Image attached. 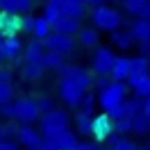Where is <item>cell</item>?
I'll use <instances>...</instances> for the list:
<instances>
[{
  "mask_svg": "<svg viewBox=\"0 0 150 150\" xmlns=\"http://www.w3.org/2000/svg\"><path fill=\"white\" fill-rule=\"evenodd\" d=\"M93 112H82L75 116V127H77V132L80 134H84V137H91V132H93Z\"/></svg>",
  "mask_w": 150,
  "mask_h": 150,
  "instance_id": "d6986e66",
  "label": "cell"
},
{
  "mask_svg": "<svg viewBox=\"0 0 150 150\" xmlns=\"http://www.w3.org/2000/svg\"><path fill=\"white\" fill-rule=\"evenodd\" d=\"M14 100V86L9 84H0V107H5V105H9Z\"/></svg>",
  "mask_w": 150,
  "mask_h": 150,
  "instance_id": "f546056e",
  "label": "cell"
},
{
  "mask_svg": "<svg viewBox=\"0 0 150 150\" xmlns=\"http://www.w3.org/2000/svg\"><path fill=\"white\" fill-rule=\"evenodd\" d=\"M43 73V66L41 64H25L23 66V77L25 80H39Z\"/></svg>",
  "mask_w": 150,
  "mask_h": 150,
  "instance_id": "f1b7e54d",
  "label": "cell"
},
{
  "mask_svg": "<svg viewBox=\"0 0 150 150\" xmlns=\"http://www.w3.org/2000/svg\"><path fill=\"white\" fill-rule=\"evenodd\" d=\"M114 132H116V121H114L112 116H109L107 112L96 114V118H93V132H91V137H93V139L100 143V141L112 139Z\"/></svg>",
  "mask_w": 150,
  "mask_h": 150,
  "instance_id": "8992f818",
  "label": "cell"
},
{
  "mask_svg": "<svg viewBox=\"0 0 150 150\" xmlns=\"http://www.w3.org/2000/svg\"><path fill=\"white\" fill-rule=\"evenodd\" d=\"M32 7H34V0H5V5L0 7V9L5 11H11V14H28V11H32Z\"/></svg>",
  "mask_w": 150,
  "mask_h": 150,
  "instance_id": "ffe728a7",
  "label": "cell"
},
{
  "mask_svg": "<svg viewBox=\"0 0 150 150\" xmlns=\"http://www.w3.org/2000/svg\"><path fill=\"white\" fill-rule=\"evenodd\" d=\"M123 7L137 18H150V0H123Z\"/></svg>",
  "mask_w": 150,
  "mask_h": 150,
  "instance_id": "9a60e30c",
  "label": "cell"
},
{
  "mask_svg": "<svg viewBox=\"0 0 150 150\" xmlns=\"http://www.w3.org/2000/svg\"><path fill=\"white\" fill-rule=\"evenodd\" d=\"M112 84H114V80L109 77V75H98V80H96V86H98L100 91H105V89H109Z\"/></svg>",
  "mask_w": 150,
  "mask_h": 150,
  "instance_id": "d590c367",
  "label": "cell"
},
{
  "mask_svg": "<svg viewBox=\"0 0 150 150\" xmlns=\"http://www.w3.org/2000/svg\"><path fill=\"white\" fill-rule=\"evenodd\" d=\"M130 62H132V57H116V64H114L112 73H109V77L114 82H127V77H130Z\"/></svg>",
  "mask_w": 150,
  "mask_h": 150,
  "instance_id": "2e32d148",
  "label": "cell"
},
{
  "mask_svg": "<svg viewBox=\"0 0 150 150\" xmlns=\"http://www.w3.org/2000/svg\"><path fill=\"white\" fill-rule=\"evenodd\" d=\"M84 93H86V89H82V86L77 84V82H73L71 77H62V80H59V98L64 100V105L77 109V107L82 105Z\"/></svg>",
  "mask_w": 150,
  "mask_h": 150,
  "instance_id": "5b68a950",
  "label": "cell"
},
{
  "mask_svg": "<svg viewBox=\"0 0 150 150\" xmlns=\"http://www.w3.org/2000/svg\"><path fill=\"white\" fill-rule=\"evenodd\" d=\"M114 64H116V55L112 52V48H96L93 62H91L96 75H109Z\"/></svg>",
  "mask_w": 150,
  "mask_h": 150,
  "instance_id": "52a82bcc",
  "label": "cell"
},
{
  "mask_svg": "<svg viewBox=\"0 0 150 150\" xmlns=\"http://www.w3.org/2000/svg\"><path fill=\"white\" fill-rule=\"evenodd\" d=\"M59 77H71V80L77 82L82 89H91V86H93V75H91V71H86L82 66H64V68L59 71Z\"/></svg>",
  "mask_w": 150,
  "mask_h": 150,
  "instance_id": "30bf717a",
  "label": "cell"
},
{
  "mask_svg": "<svg viewBox=\"0 0 150 150\" xmlns=\"http://www.w3.org/2000/svg\"><path fill=\"white\" fill-rule=\"evenodd\" d=\"M50 34H52V25H50V23H48L43 16H39V18H37V25H34V39L46 41Z\"/></svg>",
  "mask_w": 150,
  "mask_h": 150,
  "instance_id": "4316f807",
  "label": "cell"
},
{
  "mask_svg": "<svg viewBox=\"0 0 150 150\" xmlns=\"http://www.w3.org/2000/svg\"><path fill=\"white\" fill-rule=\"evenodd\" d=\"M112 41H114V46L127 50V48L134 46V41H137V39L132 37V32H127V30H116V32H112Z\"/></svg>",
  "mask_w": 150,
  "mask_h": 150,
  "instance_id": "7402d4cb",
  "label": "cell"
},
{
  "mask_svg": "<svg viewBox=\"0 0 150 150\" xmlns=\"http://www.w3.org/2000/svg\"><path fill=\"white\" fill-rule=\"evenodd\" d=\"M112 150H141V148L130 139H114L112 141Z\"/></svg>",
  "mask_w": 150,
  "mask_h": 150,
  "instance_id": "1f68e13d",
  "label": "cell"
},
{
  "mask_svg": "<svg viewBox=\"0 0 150 150\" xmlns=\"http://www.w3.org/2000/svg\"><path fill=\"white\" fill-rule=\"evenodd\" d=\"M64 14H66V16H73V18H77V21H82L86 16V5H80V2H71V0H66Z\"/></svg>",
  "mask_w": 150,
  "mask_h": 150,
  "instance_id": "484cf974",
  "label": "cell"
},
{
  "mask_svg": "<svg viewBox=\"0 0 150 150\" xmlns=\"http://www.w3.org/2000/svg\"><path fill=\"white\" fill-rule=\"evenodd\" d=\"M0 48L5 50L7 62H16V64H18V55H21V50H23V41L18 39V34H16V37H7L0 43Z\"/></svg>",
  "mask_w": 150,
  "mask_h": 150,
  "instance_id": "e0dca14e",
  "label": "cell"
},
{
  "mask_svg": "<svg viewBox=\"0 0 150 150\" xmlns=\"http://www.w3.org/2000/svg\"><path fill=\"white\" fill-rule=\"evenodd\" d=\"M46 5H52V7H57V9H62V11H64L66 0H46Z\"/></svg>",
  "mask_w": 150,
  "mask_h": 150,
  "instance_id": "60d3db41",
  "label": "cell"
},
{
  "mask_svg": "<svg viewBox=\"0 0 150 150\" xmlns=\"http://www.w3.org/2000/svg\"><path fill=\"white\" fill-rule=\"evenodd\" d=\"M18 141H14V139H7V141H0V150H18Z\"/></svg>",
  "mask_w": 150,
  "mask_h": 150,
  "instance_id": "74e56055",
  "label": "cell"
},
{
  "mask_svg": "<svg viewBox=\"0 0 150 150\" xmlns=\"http://www.w3.org/2000/svg\"><path fill=\"white\" fill-rule=\"evenodd\" d=\"M2 116L16 118L23 125H30L37 118H41V109H39L37 100H32V98H18V100H11L9 105L2 107Z\"/></svg>",
  "mask_w": 150,
  "mask_h": 150,
  "instance_id": "6da1fadb",
  "label": "cell"
},
{
  "mask_svg": "<svg viewBox=\"0 0 150 150\" xmlns=\"http://www.w3.org/2000/svg\"><path fill=\"white\" fill-rule=\"evenodd\" d=\"M34 25H37V18H34V16H23V32L34 34Z\"/></svg>",
  "mask_w": 150,
  "mask_h": 150,
  "instance_id": "8d00e7d4",
  "label": "cell"
},
{
  "mask_svg": "<svg viewBox=\"0 0 150 150\" xmlns=\"http://www.w3.org/2000/svg\"><path fill=\"white\" fill-rule=\"evenodd\" d=\"M146 59H148V62H150V50H148V52H146Z\"/></svg>",
  "mask_w": 150,
  "mask_h": 150,
  "instance_id": "7dc6e473",
  "label": "cell"
},
{
  "mask_svg": "<svg viewBox=\"0 0 150 150\" xmlns=\"http://www.w3.org/2000/svg\"><path fill=\"white\" fill-rule=\"evenodd\" d=\"M18 130L16 125H0V141H7L11 137H18Z\"/></svg>",
  "mask_w": 150,
  "mask_h": 150,
  "instance_id": "836d02e7",
  "label": "cell"
},
{
  "mask_svg": "<svg viewBox=\"0 0 150 150\" xmlns=\"http://www.w3.org/2000/svg\"><path fill=\"white\" fill-rule=\"evenodd\" d=\"M16 141H18L23 148L28 150H39L41 148V132H37L34 127H30V125H23L18 130V137H16Z\"/></svg>",
  "mask_w": 150,
  "mask_h": 150,
  "instance_id": "8fae6325",
  "label": "cell"
},
{
  "mask_svg": "<svg viewBox=\"0 0 150 150\" xmlns=\"http://www.w3.org/2000/svg\"><path fill=\"white\" fill-rule=\"evenodd\" d=\"M91 23H93V28L112 34V32H116V30H121L123 18H121V14L114 9V7H109V5H98V7L91 9Z\"/></svg>",
  "mask_w": 150,
  "mask_h": 150,
  "instance_id": "3957f363",
  "label": "cell"
},
{
  "mask_svg": "<svg viewBox=\"0 0 150 150\" xmlns=\"http://www.w3.org/2000/svg\"><path fill=\"white\" fill-rule=\"evenodd\" d=\"M141 112L150 118V96H148V98H143V109H141Z\"/></svg>",
  "mask_w": 150,
  "mask_h": 150,
  "instance_id": "7bdbcfd3",
  "label": "cell"
},
{
  "mask_svg": "<svg viewBox=\"0 0 150 150\" xmlns=\"http://www.w3.org/2000/svg\"><path fill=\"white\" fill-rule=\"evenodd\" d=\"M93 105H96V96L93 93H84V98H82V109L84 112H93Z\"/></svg>",
  "mask_w": 150,
  "mask_h": 150,
  "instance_id": "e575fe53",
  "label": "cell"
},
{
  "mask_svg": "<svg viewBox=\"0 0 150 150\" xmlns=\"http://www.w3.org/2000/svg\"><path fill=\"white\" fill-rule=\"evenodd\" d=\"M71 2H80V5H89V0H71Z\"/></svg>",
  "mask_w": 150,
  "mask_h": 150,
  "instance_id": "f6af8a7d",
  "label": "cell"
},
{
  "mask_svg": "<svg viewBox=\"0 0 150 150\" xmlns=\"http://www.w3.org/2000/svg\"><path fill=\"white\" fill-rule=\"evenodd\" d=\"M43 68L62 71V68H64V55H62V52H55V50H48L46 57H43Z\"/></svg>",
  "mask_w": 150,
  "mask_h": 150,
  "instance_id": "cb8c5ba5",
  "label": "cell"
},
{
  "mask_svg": "<svg viewBox=\"0 0 150 150\" xmlns=\"http://www.w3.org/2000/svg\"><path fill=\"white\" fill-rule=\"evenodd\" d=\"M141 150H150V143H146V146H143V148H141Z\"/></svg>",
  "mask_w": 150,
  "mask_h": 150,
  "instance_id": "bcb514c9",
  "label": "cell"
},
{
  "mask_svg": "<svg viewBox=\"0 0 150 150\" xmlns=\"http://www.w3.org/2000/svg\"><path fill=\"white\" fill-rule=\"evenodd\" d=\"M148 71H150V62L146 59V55L132 57V62H130V75H146Z\"/></svg>",
  "mask_w": 150,
  "mask_h": 150,
  "instance_id": "d4e9b609",
  "label": "cell"
},
{
  "mask_svg": "<svg viewBox=\"0 0 150 150\" xmlns=\"http://www.w3.org/2000/svg\"><path fill=\"white\" fill-rule=\"evenodd\" d=\"M132 132H134V134H139V137H146V134L150 132V118L143 112L134 116V130H132Z\"/></svg>",
  "mask_w": 150,
  "mask_h": 150,
  "instance_id": "83f0119b",
  "label": "cell"
},
{
  "mask_svg": "<svg viewBox=\"0 0 150 150\" xmlns=\"http://www.w3.org/2000/svg\"><path fill=\"white\" fill-rule=\"evenodd\" d=\"M2 62H7V55H5V50L0 48V64H2Z\"/></svg>",
  "mask_w": 150,
  "mask_h": 150,
  "instance_id": "ee69618b",
  "label": "cell"
},
{
  "mask_svg": "<svg viewBox=\"0 0 150 150\" xmlns=\"http://www.w3.org/2000/svg\"><path fill=\"white\" fill-rule=\"evenodd\" d=\"M132 37L139 43H148L150 41V18H137L132 23Z\"/></svg>",
  "mask_w": 150,
  "mask_h": 150,
  "instance_id": "ac0fdd59",
  "label": "cell"
},
{
  "mask_svg": "<svg viewBox=\"0 0 150 150\" xmlns=\"http://www.w3.org/2000/svg\"><path fill=\"white\" fill-rule=\"evenodd\" d=\"M127 100V86L123 82H114L109 89H105L98 93V105L103 107V112H112L114 107H118Z\"/></svg>",
  "mask_w": 150,
  "mask_h": 150,
  "instance_id": "277c9868",
  "label": "cell"
},
{
  "mask_svg": "<svg viewBox=\"0 0 150 150\" xmlns=\"http://www.w3.org/2000/svg\"><path fill=\"white\" fill-rule=\"evenodd\" d=\"M0 32L2 37H16L18 32H23V16L21 14H11V11L0 9Z\"/></svg>",
  "mask_w": 150,
  "mask_h": 150,
  "instance_id": "9c48e42d",
  "label": "cell"
},
{
  "mask_svg": "<svg viewBox=\"0 0 150 150\" xmlns=\"http://www.w3.org/2000/svg\"><path fill=\"white\" fill-rule=\"evenodd\" d=\"M132 130H134V118L123 116V118H118V121H116V132L125 134V132H132Z\"/></svg>",
  "mask_w": 150,
  "mask_h": 150,
  "instance_id": "d6a6232c",
  "label": "cell"
},
{
  "mask_svg": "<svg viewBox=\"0 0 150 150\" xmlns=\"http://www.w3.org/2000/svg\"><path fill=\"white\" fill-rule=\"evenodd\" d=\"M46 43L41 39H34L25 46V64H41L43 66V57H46Z\"/></svg>",
  "mask_w": 150,
  "mask_h": 150,
  "instance_id": "5bb4252c",
  "label": "cell"
},
{
  "mask_svg": "<svg viewBox=\"0 0 150 150\" xmlns=\"http://www.w3.org/2000/svg\"><path fill=\"white\" fill-rule=\"evenodd\" d=\"M43 43H46L48 50H55V52H62V55H71L77 46V41L71 34H59V32H52Z\"/></svg>",
  "mask_w": 150,
  "mask_h": 150,
  "instance_id": "ba28073f",
  "label": "cell"
},
{
  "mask_svg": "<svg viewBox=\"0 0 150 150\" xmlns=\"http://www.w3.org/2000/svg\"><path fill=\"white\" fill-rule=\"evenodd\" d=\"M80 30H82L80 21L73 18V16H66V14H62V16L52 23V32H59V34H71V37H77V32H80Z\"/></svg>",
  "mask_w": 150,
  "mask_h": 150,
  "instance_id": "7c38bea8",
  "label": "cell"
},
{
  "mask_svg": "<svg viewBox=\"0 0 150 150\" xmlns=\"http://www.w3.org/2000/svg\"><path fill=\"white\" fill-rule=\"evenodd\" d=\"M9 82H11V71L0 68V84H9Z\"/></svg>",
  "mask_w": 150,
  "mask_h": 150,
  "instance_id": "f35d334b",
  "label": "cell"
},
{
  "mask_svg": "<svg viewBox=\"0 0 150 150\" xmlns=\"http://www.w3.org/2000/svg\"><path fill=\"white\" fill-rule=\"evenodd\" d=\"M52 143H55L59 150H73L80 141H77V137H75V132H64V134H59L57 139H52Z\"/></svg>",
  "mask_w": 150,
  "mask_h": 150,
  "instance_id": "603a6c76",
  "label": "cell"
},
{
  "mask_svg": "<svg viewBox=\"0 0 150 150\" xmlns=\"http://www.w3.org/2000/svg\"><path fill=\"white\" fill-rule=\"evenodd\" d=\"M2 5H5V0H0V7H2Z\"/></svg>",
  "mask_w": 150,
  "mask_h": 150,
  "instance_id": "681fc988",
  "label": "cell"
},
{
  "mask_svg": "<svg viewBox=\"0 0 150 150\" xmlns=\"http://www.w3.org/2000/svg\"><path fill=\"white\" fill-rule=\"evenodd\" d=\"M37 105H39V109H41V114L55 112V103H52L50 96H37Z\"/></svg>",
  "mask_w": 150,
  "mask_h": 150,
  "instance_id": "4dcf8cb0",
  "label": "cell"
},
{
  "mask_svg": "<svg viewBox=\"0 0 150 150\" xmlns=\"http://www.w3.org/2000/svg\"><path fill=\"white\" fill-rule=\"evenodd\" d=\"M73 150H100V148H98V143H77Z\"/></svg>",
  "mask_w": 150,
  "mask_h": 150,
  "instance_id": "ab89813d",
  "label": "cell"
},
{
  "mask_svg": "<svg viewBox=\"0 0 150 150\" xmlns=\"http://www.w3.org/2000/svg\"><path fill=\"white\" fill-rule=\"evenodd\" d=\"M127 86H130L137 98H148L150 96V73L146 75H130L127 77Z\"/></svg>",
  "mask_w": 150,
  "mask_h": 150,
  "instance_id": "4fadbf2b",
  "label": "cell"
},
{
  "mask_svg": "<svg viewBox=\"0 0 150 150\" xmlns=\"http://www.w3.org/2000/svg\"><path fill=\"white\" fill-rule=\"evenodd\" d=\"M68 125H71V121H68L66 112L55 109V112L43 114V116H41V121H39V132L43 134V139L52 141V139H57L59 134H64V132L71 130Z\"/></svg>",
  "mask_w": 150,
  "mask_h": 150,
  "instance_id": "7a4b0ae2",
  "label": "cell"
},
{
  "mask_svg": "<svg viewBox=\"0 0 150 150\" xmlns=\"http://www.w3.org/2000/svg\"><path fill=\"white\" fill-rule=\"evenodd\" d=\"M98 41H100L98 28H82L80 32H77V43H82L84 48H96Z\"/></svg>",
  "mask_w": 150,
  "mask_h": 150,
  "instance_id": "44dd1931",
  "label": "cell"
},
{
  "mask_svg": "<svg viewBox=\"0 0 150 150\" xmlns=\"http://www.w3.org/2000/svg\"><path fill=\"white\" fill-rule=\"evenodd\" d=\"M0 114H2V107H0Z\"/></svg>",
  "mask_w": 150,
  "mask_h": 150,
  "instance_id": "f907efd6",
  "label": "cell"
},
{
  "mask_svg": "<svg viewBox=\"0 0 150 150\" xmlns=\"http://www.w3.org/2000/svg\"><path fill=\"white\" fill-rule=\"evenodd\" d=\"M39 150H59V148H57V146L52 143V141L43 139V143H41V148H39Z\"/></svg>",
  "mask_w": 150,
  "mask_h": 150,
  "instance_id": "b9f144b4",
  "label": "cell"
},
{
  "mask_svg": "<svg viewBox=\"0 0 150 150\" xmlns=\"http://www.w3.org/2000/svg\"><path fill=\"white\" fill-rule=\"evenodd\" d=\"M2 41H5V37H2V32H0V43H2Z\"/></svg>",
  "mask_w": 150,
  "mask_h": 150,
  "instance_id": "c3c4849f",
  "label": "cell"
}]
</instances>
